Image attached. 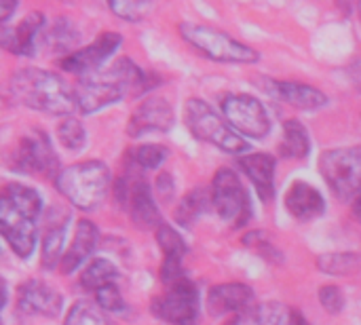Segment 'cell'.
Returning <instances> with one entry per match:
<instances>
[{"instance_id":"6da1fadb","label":"cell","mask_w":361,"mask_h":325,"mask_svg":"<svg viewBox=\"0 0 361 325\" xmlns=\"http://www.w3.org/2000/svg\"><path fill=\"white\" fill-rule=\"evenodd\" d=\"M72 89L78 110L85 114H93L106 106L125 99L127 95H140L148 91L150 85L148 74L137 63L123 57L108 68H99L87 74Z\"/></svg>"},{"instance_id":"7a4b0ae2","label":"cell","mask_w":361,"mask_h":325,"mask_svg":"<svg viewBox=\"0 0 361 325\" xmlns=\"http://www.w3.org/2000/svg\"><path fill=\"white\" fill-rule=\"evenodd\" d=\"M6 99L55 116H70L78 108L74 89H70L61 76L40 68L15 72L6 82Z\"/></svg>"},{"instance_id":"3957f363","label":"cell","mask_w":361,"mask_h":325,"mask_svg":"<svg viewBox=\"0 0 361 325\" xmlns=\"http://www.w3.org/2000/svg\"><path fill=\"white\" fill-rule=\"evenodd\" d=\"M42 211L40 195L23 184H6L0 195V228L19 258H30L36 245V220Z\"/></svg>"},{"instance_id":"277c9868","label":"cell","mask_w":361,"mask_h":325,"mask_svg":"<svg viewBox=\"0 0 361 325\" xmlns=\"http://www.w3.org/2000/svg\"><path fill=\"white\" fill-rule=\"evenodd\" d=\"M55 186L76 209L93 211L108 195L110 171L102 161H82L61 169Z\"/></svg>"},{"instance_id":"5b68a950","label":"cell","mask_w":361,"mask_h":325,"mask_svg":"<svg viewBox=\"0 0 361 325\" xmlns=\"http://www.w3.org/2000/svg\"><path fill=\"white\" fill-rule=\"evenodd\" d=\"M180 36L195 47L201 55L214 59V61H222V63H256L260 59L258 51L235 40L231 34L212 27V25H203V23H192V21H184L178 25Z\"/></svg>"},{"instance_id":"8992f818","label":"cell","mask_w":361,"mask_h":325,"mask_svg":"<svg viewBox=\"0 0 361 325\" xmlns=\"http://www.w3.org/2000/svg\"><path fill=\"white\" fill-rule=\"evenodd\" d=\"M184 121L197 140H203V142H207V144H212L224 152L239 154V152H245L250 148L247 142L241 135H237V131L224 118H220L216 114V110L203 99L192 97L186 102Z\"/></svg>"},{"instance_id":"52a82bcc","label":"cell","mask_w":361,"mask_h":325,"mask_svg":"<svg viewBox=\"0 0 361 325\" xmlns=\"http://www.w3.org/2000/svg\"><path fill=\"white\" fill-rule=\"evenodd\" d=\"M319 171L338 199L351 201L361 197V146L324 152Z\"/></svg>"},{"instance_id":"ba28073f","label":"cell","mask_w":361,"mask_h":325,"mask_svg":"<svg viewBox=\"0 0 361 325\" xmlns=\"http://www.w3.org/2000/svg\"><path fill=\"white\" fill-rule=\"evenodd\" d=\"M212 201L218 216L226 220L233 228H241L252 220L250 195L233 169H220L214 176Z\"/></svg>"},{"instance_id":"9c48e42d","label":"cell","mask_w":361,"mask_h":325,"mask_svg":"<svg viewBox=\"0 0 361 325\" xmlns=\"http://www.w3.org/2000/svg\"><path fill=\"white\" fill-rule=\"evenodd\" d=\"M150 311L169 325H197L201 311L199 290L186 277L173 286H167V290L152 300Z\"/></svg>"},{"instance_id":"30bf717a","label":"cell","mask_w":361,"mask_h":325,"mask_svg":"<svg viewBox=\"0 0 361 325\" xmlns=\"http://www.w3.org/2000/svg\"><path fill=\"white\" fill-rule=\"evenodd\" d=\"M220 106H222V112H224V118L228 121V125L235 127L239 133L254 137V140H262L269 135L271 118H269L262 102H258L256 97L245 95V93L226 95L220 102Z\"/></svg>"},{"instance_id":"8fae6325","label":"cell","mask_w":361,"mask_h":325,"mask_svg":"<svg viewBox=\"0 0 361 325\" xmlns=\"http://www.w3.org/2000/svg\"><path fill=\"white\" fill-rule=\"evenodd\" d=\"M13 171L19 173H36V176H59L57 173V157L53 144L47 133L34 131L19 140L13 157H11Z\"/></svg>"},{"instance_id":"7c38bea8","label":"cell","mask_w":361,"mask_h":325,"mask_svg":"<svg viewBox=\"0 0 361 325\" xmlns=\"http://www.w3.org/2000/svg\"><path fill=\"white\" fill-rule=\"evenodd\" d=\"M123 44V38L121 34L116 32H104L102 36H97L91 44H87L85 49L80 51H72L68 53L59 66L66 70V72H72V74H91L95 70H99V66H104V61Z\"/></svg>"},{"instance_id":"4fadbf2b","label":"cell","mask_w":361,"mask_h":325,"mask_svg":"<svg viewBox=\"0 0 361 325\" xmlns=\"http://www.w3.org/2000/svg\"><path fill=\"white\" fill-rule=\"evenodd\" d=\"M171 125H173V112L169 102H165L163 97H150L133 110L127 123V133L131 137H142L152 131L165 133L171 129Z\"/></svg>"},{"instance_id":"5bb4252c","label":"cell","mask_w":361,"mask_h":325,"mask_svg":"<svg viewBox=\"0 0 361 325\" xmlns=\"http://www.w3.org/2000/svg\"><path fill=\"white\" fill-rule=\"evenodd\" d=\"M157 243L163 252V266H161V281L167 286H173L182 279H186L182 260L188 252L184 239L169 226V224H161L157 228Z\"/></svg>"},{"instance_id":"9a60e30c","label":"cell","mask_w":361,"mask_h":325,"mask_svg":"<svg viewBox=\"0 0 361 325\" xmlns=\"http://www.w3.org/2000/svg\"><path fill=\"white\" fill-rule=\"evenodd\" d=\"M17 305L27 315H40V317H57L63 307V298L57 290L42 281H25L19 288Z\"/></svg>"},{"instance_id":"2e32d148","label":"cell","mask_w":361,"mask_h":325,"mask_svg":"<svg viewBox=\"0 0 361 325\" xmlns=\"http://www.w3.org/2000/svg\"><path fill=\"white\" fill-rule=\"evenodd\" d=\"M254 302V292L245 283H222L209 290L207 294V311L214 317H222L226 313H245Z\"/></svg>"},{"instance_id":"e0dca14e","label":"cell","mask_w":361,"mask_h":325,"mask_svg":"<svg viewBox=\"0 0 361 325\" xmlns=\"http://www.w3.org/2000/svg\"><path fill=\"white\" fill-rule=\"evenodd\" d=\"M44 25L42 13H30L15 27H2L0 42L13 55H34V42Z\"/></svg>"},{"instance_id":"ac0fdd59","label":"cell","mask_w":361,"mask_h":325,"mask_svg":"<svg viewBox=\"0 0 361 325\" xmlns=\"http://www.w3.org/2000/svg\"><path fill=\"white\" fill-rule=\"evenodd\" d=\"M239 167L254 182L258 197L267 203L275 197V159L264 152L239 157Z\"/></svg>"},{"instance_id":"d6986e66","label":"cell","mask_w":361,"mask_h":325,"mask_svg":"<svg viewBox=\"0 0 361 325\" xmlns=\"http://www.w3.org/2000/svg\"><path fill=\"white\" fill-rule=\"evenodd\" d=\"M273 95L283 99L286 104L298 108V110H319L328 104V95L311 85L305 82H286V80H271Z\"/></svg>"},{"instance_id":"ffe728a7","label":"cell","mask_w":361,"mask_h":325,"mask_svg":"<svg viewBox=\"0 0 361 325\" xmlns=\"http://www.w3.org/2000/svg\"><path fill=\"white\" fill-rule=\"evenodd\" d=\"M286 207L288 211L298 220H313L319 218L326 211V201L317 188H313L307 182H294L292 188L286 195Z\"/></svg>"},{"instance_id":"44dd1931","label":"cell","mask_w":361,"mask_h":325,"mask_svg":"<svg viewBox=\"0 0 361 325\" xmlns=\"http://www.w3.org/2000/svg\"><path fill=\"white\" fill-rule=\"evenodd\" d=\"M97 228L93 222L89 220H80L78 226H76V233H74V241L72 245L68 247V252L63 254V260L59 264L61 273L63 275H72L95 250L97 245Z\"/></svg>"},{"instance_id":"7402d4cb","label":"cell","mask_w":361,"mask_h":325,"mask_svg":"<svg viewBox=\"0 0 361 325\" xmlns=\"http://www.w3.org/2000/svg\"><path fill=\"white\" fill-rule=\"evenodd\" d=\"M214 205L212 201V190H205V188H195L190 190L182 201L180 205L176 207V220L180 226L184 228H190L209 207Z\"/></svg>"},{"instance_id":"603a6c76","label":"cell","mask_w":361,"mask_h":325,"mask_svg":"<svg viewBox=\"0 0 361 325\" xmlns=\"http://www.w3.org/2000/svg\"><path fill=\"white\" fill-rule=\"evenodd\" d=\"M311 150L309 133L302 123L288 121L283 125V140L279 144V152L286 159H307Z\"/></svg>"},{"instance_id":"cb8c5ba5","label":"cell","mask_w":361,"mask_h":325,"mask_svg":"<svg viewBox=\"0 0 361 325\" xmlns=\"http://www.w3.org/2000/svg\"><path fill=\"white\" fill-rule=\"evenodd\" d=\"M63 237H66V220L51 224V228L44 233V241H42V258L40 264L44 271H53L57 264H61L63 260Z\"/></svg>"},{"instance_id":"d4e9b609","label":"cell","mask_w":361,"mask_h":325,"mask_svg":"<svg viewBox=\"0 0 361 325\" xmlns=\"http://www.w3.org/2000/svg\"><path fill=\"white\" fill-rule=\"evenodd\" d=\"M118 277V271L116 266L106 260V258H97L93 260L80 275V286L85 290H91V292H97L99 288L108 286V283H114V279Z\"/></svg>"},{"instance_id":"484cf974","label":"cell","mask_w":361,"mask_h":325,"mask_svg":"<svg viewBox=\"0 0 361 325\" xmlns=\"http://www.w3.org/2000/svg\"><path fill=\"white\" fill-rule=\"evenodd\" d=\"M317 266L328 275H351L361 266V256L353 252L324 254L317 258Z\"/></svg>"},{"instance_id":"4316f807","label":"cell","mask_w":361,"mask_h":325,"mask_svg":"<svg viewBox=\"0 0 361 325\" xmlns=\"http://www.w3.org/2000/svg\"><path fill=\"white\" fill-rule=\"evenodd\" d=\"M167 154H169V150L161 144H144V146L131 150L129 161L144 171V169H157L167 159Z\"/></svg>"},{"instance_id":"83f0119b","label":"cell","mask_w":361,"mask_h":325,"mask_svg":"<svg viewBox=\"0 0 361 325\" xmlns=\"http://www.w3.org/2000/svg\"><path fill=\"white\" fill-rule=\"evenodd\" d=\"M66 325H110V321L99 307L91 302H76L66 317Z\"/></svg>"},{"instance_id":"f1b7e54d","label":"cell","mask_w":361,"mask_h":325,"mask_svg":"<svg viewBox=\"0 0 361 325\" xmlns=\"http://www.w3.org/2000/svg\"><path fill=\"white\" fill-rule=\"evenodd\" d=\"M57 137L68 150H74V152L82 150L87 144V131L80 125V121H76V118H66L57 127Z\"/></svg>"},{"instance_id":"f546056e","label":"cell","mask_w":361,"mask_h":325,"mask_svg":"<svg viewBox=\"0 0 361 325\" xmlns=\"http://www.w3.org/2000/svg\"><path fill=\"white\" fill-rule=\"evenodd\" d=\"M243 243H245L247 247L256 250V252H258L262 258H267L269 262H277V264L283 262L281 252L271 243V239H269V235H267L264 231H254V233L245 235V237H243Z\"/></svg>"},{"instance_id":"4dcf8cb0","label":"cell","mask_w":361,"mask_h":325,"mask_svg":"<svg viewBox=\"0 0 361 325\" xmlns=\"http://www.w3.org/2000/svg\"><path fill=\"white\" fill-rule=\"evenodd\" d=\"M78 38V32L74 27L72 21L68 19H57L55 25L51 27V34H49V44L59 49V51H66V49H72V44L76 42Z\"/></svg>"},{"instance_id":"1f68e13d","label":"cell","mask_w":361,"mask_h":325,"mask_svg":"<svg viewBox=\"0 0 361 325\" xmlns=\"http://www.w3.org/2000/svg\"><path fill=\"white\" fill-rule=\"evenodd\" d=\"M108 6L116 17H121L125 21H142L152 11L150 2H125V0H121V2H110Z\"/></svg>"},{"instance_id":"d6a6232c","label":"cell","mask_w":361,"mask_h":325,"mask_svg":"<svg viewBox=\"0 0 361 325\" xmlns=\"http://www.w3.org/2000/svg\"><path fill=\"white\" fill-rule=\"evenodd\" d=\"M250 317L256 325H283V307L279 302H264L252 307Z\"/></svg>"},{"instance_id":"836d02e7","label":"cell","mask_w":361,"mask_h":325,"mask_svg":"<svg viewBox=\"0 0 361 325\" xmlns=\"http://www.w3.org/2000/svg\"><path fill=\"white\" fill-rule=\"evenodd\" d=\"M95 300H97V307L102 311H110V313H121L125 311V300L116 288V283H108L104 288H99L95 292Z\"/></svg>"},{"instance_id":"e575fe53","label":"cell","mask_w":361,"mask_h":325,"mask_svg":"<svg viewBox=\"0 0 361 325\" xmlns=\"http://www.w3.org/2000/svg\"><path fill=\"white\" fill-rule=\"evenodd\" d=\"M319 302L330 315H338L345 309V294L336 286H324L319 290Z\"/></svg>"},{"instance_id":"d590c367","label":"cell","mask_w":361,"mask_h":325,"mask_svg":"<svg viewBox=\"0 0 361 325\" xmlns=\"http://www.w3.org/2000/svg\"><path fill=\"white\" fill-rule=\"evenodd\" d=\"M157 190H159V195H161L163 201H167V199L173 197V180H171L169 173H161V176H159V180H157Z\"/></svg>"},{"instance_id":"8d00e7d4","label":"cell","mask_w":361,"mask_h":325,"mask_svg":"<svg viewBox=\"0 0 361 325\" xmlns=\"http://www.w3.org/2000/svg\"><path fill=\"white\" fill-rule=\"evenodd\" d=\"M347 72H349V78H351V82H353V87L361 91V57H357L349 68H347Z\"/></svg>"},{"instance_id":"74e56055","label":"cell","mask_w":361,"mask_h":325,"mask_svg":"<svg viewBox=\"0 0 361 325\" xmlns=\"http://www.w3.org/2000/svg\"><path fill=\"white\" fill-rule=\"evenodd\" d=\"M17 8V2H0V19L2 23H6V19L11 17V13Z\"/></svg>"},{"instance_id":"f35d334b","label":"cell","mask_w":361,"mask_h":325,"mask_svg":"<svg viewBox=\"0 0 361 325\" xmlns=\"http://www.w3.org/2000/svg\"><path fill=\"white\" fill-rule=\"evenodd\" d=\"M290 317H292V321H290L292 325H311L307 319H305V317H302V315H300V313H298V311H292V313H290Z\"/></svg>"},{"instance_id":"ab89813d","label":"cell","mask_w":361,"mask_h":325,"mask_svg":"<svg viewBox=\"0 0 361 325\" xmlns=\"http://www.w3.org/2000/svg\"><path fill=\"white\" fill-rule=\"evenodd\" d=\"M353 216H355V220L361 222V197L355 199V205H353Z\"/></svg>"},{"instance_id":"60d3db41","label":"cell","mask_w":361,"mask_h":325,"mask_svg":"<svg viewBox=\"0 0 361 325\" xmlns=\"http://www.w3.org/2000/svg\"><path fill=\"white\" fill-rule=\"evenodd\" d=\"M360 11H361V4H360Z\"/></svg>"}]
</instances>
